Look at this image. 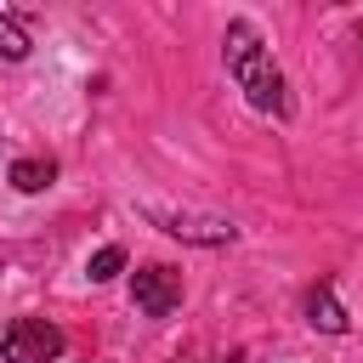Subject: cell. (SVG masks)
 Returning a JSON list of instances; mask_svg holds the SVG:
<instances>
[{"label":"cell","instance_id":"1","mask_svg":"<svg viewBox=\"0 0 363 363\" xmlns=\"http://www.w3.org/2000/svg\"><path fill=\"white\" fill-rule=\"evenodd\" d=\"M221 51H227V74L238 79V91H244L261 113H284V74L272 68V51L261 45L255 23H227Z\"/></svg>","mask_w":363,"mask_h":363},{"label":"cell","instance_id":"2","mask_svg":"<svg viewBox=\"0 0 363 363\" xmlns=\"http://www.w3.org/2000/svg\"><path fill=\"white\" fill-rule=\"evenodd\" d=\"M62 352V329L45 318H11L6 329V363H57Z\"/></svg>","mask_w":363,"mask_h":363},{"label":"cell","instance_id":"3","mask_svg":"<svg viewBox=\"0 0 363 363\" xmlns=\"http://www.w3.org/2000/svg\"><path fill=\"white\" fill-rule=\"evenodd\" d=\"M130 295H136V306H142L147 318H170V312L182 306V272L164 267V261H153V267H142V272L130 278Z\"/></svg>","mask_w":363,"mask_h":363},{"label":"cell","instance_id":"4","mask_svg":"<svg viewBox=\"0 0 363 363\" xmlns=\"http://www.w3.org/2000/svg\"><path fill=\"white\" fill-rule=\"evenodd\" d=\"M153 221L170 233V238H187V244H233V221H221V216H164V210H153Z\"/></svg>","mask_w":363,"mask_h":363},{"label":"cell","instance_id":"5","mask_svg":"<svg viewBox=\"0 0 363 363\" xmlns=\"http://www.w3.org/2000/svg\"><path fill=\"white\" fill-rule=\"evenodd\" d=\"M306 318H312V329H323V335H340V329H346V306L335 301L329 284H318V289L306 295Z\"/></svg>","mask_w":363,"mask_h":363},{"label":"cell","instance_id":"6","mask_svg":"<svg viewBox=\"0 0 363 363\" xmlns=\"http://www.w3.org/2000/svg\"><path fill=\"white\" fill-rule=\"evenodd\" d=\"M51 176H57L51 159H17V164H11V187H17V193H40V187H51Z\"/></svg>","mask_w":363,"mask_h":363},{"label":"cell","instance_id":"7","mask_svg":"<svg viewBox=\"0 0 363 363\" xmlns=\"http://www.w3.org/2000/svg\"><path fill=\"white\" fill-rule=\"evenodd\" d=\"M85 272H91V284H108V278H119V272H125V250H119V244H108V250H96Z\"/></svg>","mask_w":363,"mask_h":363},{"label":"cell","instance_id":"8","mask_svg":"<svg viewBox=\"0 0 363 363\" xmlns=\"http://www.w3.org/2000/svg\"><path fill=\"white\" fill-rule=\"evenodd\" d=\"M0 57H6V62H23V57H28V34H23L6 11H0Z\"/></svg>","mask_w":363,"mask_h":363}]
</instances>
